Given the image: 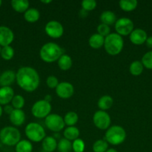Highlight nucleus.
<instances>
[{
    "mask_svg": "<svg viewBox=\"0 0 152 152\" xmlns=\"http://www.w3.org/2000/svg\"><path fill=\"white\" fill-rule=\"evenodd\" d=\"M16 81L18 86L26 92L37 90L40 83V75L34 68L24 66L19 68L16 73Z\"/></svg>",
    "mask_w": 152,
    "mask_h": 152,
    "instance_id": "obj_1",
    "label": "nucleus"
},
{
    "mask_svg": "<svg viewBox=\"0 0 152 152\" xmlns=\"http://www.w3.org/2000/svg\"><path fill=\"white\" fill-rule=\"evenodd\" d=\"M63 54H64L63 49L55 42L46 43L40 50V58L43 62L47 63L56 62Z\"/></svg>",
    "mask_w": 152,
    "mask_h": 152,
    "instance_id": "obj_2",
    "label": "nucleus"
},
{
    "mask_svg": "<svg viewBox=\"0 0 152 152\" xmlns=\"http://www.w3.org/2000/svg\"><path fill=\"white\" fill-rule=\"evenodd\" d=\"M104 48L109 55L116 56L122 52L124 48L123 38L116 33H110L104 38Z\"/></svg>",
    "mask_w": 152,
    "mask_h": 152,
    "instance_id": "obj_3",
    "label": "nucleus"
},
{
    "mask_svg": "<svg viewBox=\"0 0 152 152\" xmlns=\"http://www.w3.org/2000/svg\"><path fill=\"white\" fill-rule=\"evenodd\" d=\"M126 132L120 126H112L107 129L104 139L107 143L113 145H118L123 143L126 139Z\"/></svg>",
    "mask_w": 152,
    "mask_h": 152,
    "instance_id": "obj_4",
    "label": "nucleus"
},
{
    "mask_svg": "<svg viewBox=\"0 0 152 152\" xmlns=\"http://www.w3.org/2000/svg\"><path fill=\"white\" fill-rule=\"evenodd\" d=\"M21 134L16 128L6 126L0 131V140L7 146L16 145L21 140Z\"/></svg>",
    "mask_w": 152,
    "mask_h": 152,
    "instance_id": "obj_5",
    "label": "nucleus"
},
{
    "mask_svg": "<svg viewBox=\"0 0 152 152\" xmlns=\"http://www.w3.org/2000/svg\"><path fill=\"white\" fill-rule=\"evenodd\" d=\"M25 134L28 140L34 142L43 141L46 137L44 128L39 123L34 122L28 123L25 126Z\"/></svg>",
    "mask_w": 152,
    "mask_h": 152,
    "instance_id": "obj_6",
    "label": "nucleus"
},
{
    "mask_svg": "<svg viewBox=\"0 0 152 152\" xmlns=\"http://www.w3.org/2000/svg\"><path fill=\"white\" fill-rule=\"evenodd\" d=\"M52 111V105L50 102H47L45 99H40L37 101L31 108V114L36 118L43 119L51 114Z\"/></svg>",
    "mask_w": 152,
    "mask_h": 152,
    "instance_id": "obj_7",
    "label": "nucleus"
},
{
    "mask_svg": "<svg viewBox=\"0 0 152 152\" xmlns=\"http://www.w3.org/2000/svg\"><path fill=\"white\" fill-rule=\"evenodd\" d=\"M45 124L48 129L55 133H58L66 126L63 118L57 114H50L45 118Z\"/></svg>",
    "mask_w": 152,
    "mask_h": 152,
    "instance_id": "obj_8",
    "label": "nucleus"
},
{
    "mask_svg": "<svg viewBox=\"0 0 152 152\" xmlns=\"http://www.w3.org/2000/svg\"><path fill=\"white\" fill-rule=\"evenodd\" d=\"M134 29V22L129 18H119L115 23V30H116V34L120 35L121 37L130 35Z\"/></svg>",
    "mask_w": 152,
    "mask_h": 152,
    "instance_id": "obj_9",
    "label": "nucleus"
},
{
    "mask_svg": "<svg viewBox=\"0 0 152 152\" xmlns=\"http://www.w3.org/2000/svg\"><path fill=\"white\" fill-rule=\"evenodd\" d=\"M92 121L95 127L101 130H107L110 127L111 118L106 111L98 110L94 114Z\"/></svg>",
    "mask_w": 152,
    "mask_h": 152,
    "instance_id": "obj_10",
    "label": "nucleus"
},
{
    "mask_svg": "<svg viewBox=\"0 0 152 152\" xmlns=\"http://www.w3.org/2000/svg\"><path fill=\"white\" fill-rule=\"evenodd\" d=\"M45 31L49 37L52 39H59L64 32L63 26L61 22L55 20L49 21L45 26Z\"/></svg>",
    "mask_w": 152,
    "mask_h": 152,
    "instance_id": "obj_11",
    "label": "nucleus"
},
{
    "mask_svg": "<svg viewBox=\"0 0 152 152\" xmlns=\"http://www.w3.org/2000/svg\"><path fill=\"white\" fill-rule=\"evenodd\" d=\"M74 86L69 82H61L55 88V93L61 99H69L74 94Z\"/></svg>",
    "mask_w": 152,
    "mask_h": 152,
    "instance_id": "obj_12",
    "label": "nucleus"
},
{
    "mask_svg": "<svg viewBox=\"0 0 152 152\" xmlns=\"http://www.w3.org/2000/svg\"><path fill=\"white\" fill-rule=\"evenodd\" d=\"M14 34L10 28L6 26H0V46L5 47L13 42Z\"/></svg>",
    "mask_w": 152,
    "mask_h": 152,
    "instance_id": "obj_13",
    "label": "nucleus"
},
{
    "mask_svg": "<svg viewBox=\"0 0 152 152\" xmlns=\"http://www.w3.org/2000/svg\"><path fill=\"white\" fill-rule=\"evenodd\" d=\"M147 38V33L142 28H135L130 34V40L136 45H140L145 43Z\"/></svg>",
    "mask_w": 152,
    "mask_h": 152,
    "instance_id": "obj_14",
    "label": "nucleus"
},
{
    "mask_svg": "<svg viewBox=\"0 0 152 152\" xmlns=\"http://www.w3.org/2000/svg\"><path fill=\"white\" fill-rule=\"evenodd\" d=\"M16 80V73L12 70L4 71L0 74V86L1 87H10Z\"/></svg>",
    "mask_w": 152,
    "mask_h": 152,
    "instance_id": "obj_15",
    "label": "nucleus"
},
{
    "mask_svg": "<svg viewBox=\"0 0 152 152\" xmlns=\"http://www.w3.org/2000/svg\"><path fill=\"white\" fill-rule=\"evenodd\" d=\"M9 119L15 126H21L25 121V114L22 109H13L9 115Z\"/></svg>",
    "mask_w": 152,
    "mask_h": 152,
    "instance_id": "obj_16",
    "label": "nucleus"
},
{
    "mask_svg": "<svg viewBox=\"0 0 152 152\" xmlns=\"http://www.w3.org/2000/svg\"><path fill=\"white\" fill-rule=\"evenodd\" d=\"M14 96V91L11 87L0 88V105H8Z\"/></svg>",
    "mask_w": 152,
    "mask_h": 152,
    "instance_id": "obj_17",
    "label": "nucleus"
},
{
    "mask_svg": "<svg viewBox=\"0 0 152 152\" xmlns=\"http://www.w3.org/2000/svg\"><path fill=\"white\" fill-rule=\"evenodd\" d=\"M42 148L44 152H53L58 148L57 140L52 136H48L42 141Z\"/></svg>",
    "mask_w": 152,
    "mask_h": 152,
    "instance_id": "obj_18",
    "label": "nucleus"
},
{
    "mask_svg": "<svg viewBox=\"0 0 152 152\" xmlns=\"http://www.w3.org/2000/svg\"><path fill=\"white\" fill-rule=\"evenodd\" d=\"M100 20L102 24L110 26L116 23L117 21V17L114 12L111 10H104L100 15Z\"/></svg>",
    "mask_w": 152,
    "mask_h": 152,
    "instance_id": "obj_19",
    "label": "nucleus"
},
{
    "mask_svg": "<svg viewBox=\"0 0 152 152\" xmlns=\"http://www.w3.org/2000/svg\"><path fill=\"white\" fill-rule=\"evenodd\" d=\"M113 104V99L112 96H109V95H104V96H101L99 99L98 100V108L101 111H107V110L110 109L112 107Z\"/></svg>",
    "mask_w": 152,
    "mask_h": 152,
    "instance_id": "obj_20",
    "label": "nucleus"
},
{
    "mask_svg": "<svg viewBox=\"0 0 152 152\" xmlns=\"http://www.w3.org/2000/svg\"><path fill=\"white\" fill-rule=\"evenodd\" d=\"M104 38L105 37H102L100 34H94L89 37V45L93 49H99L104 44Z\"/></svg>",
    "mask_w": 152,
    "mask_h": 152,
    "instance_id": "obj_21",
    "label": "nucleus"
},
{
    "mask_svg": "<svg viewBox=\"0 0 152 152\" xmlns=\"http://www.w3.org/2000/svg\"><path fill=\"white\" fill-rule=\"evenodd\" d=\"M12 7L17 13H25L28 9H29V1L27 0H12Z\"/></svg>",
    "mask_w": 152,
    "mask_h": 152,
    "instance_id": "obj_22",
    "label": "nucleus"
},
{
    "mask_svg": "<svg viewBox=\"0 0 152 152\" xmlns=\"http://www.w3.org/2000/svg\"><path fill=\"white\" fill-rule=\"evenodd\" d=\"M58 67L62 71H68L72 68V59L71 56L67 54H63L58 60Z\"/></svg>",
    "mask_w": 152,
    "mask_h": 152,
    "instance_id": "obj_23",
    "label": "nucleus"
},
{
    "mask_svg": "<svg viewBox=\"0 0 152 152\" xmlns=\"http://www.w3.org/2000/svg\"><path fill=\"white\" fill-rule=\"evenodd\" d=\"M80 135V131L75 126H69L63 132L64 138L69 141H74Z\"/></svg>",
    "mask_w": 152,
    "mask_h": 152,
    "instance_id": "obj_24",
    "label": "nucleus"
},
{
    "mask_svg": "<svg viewBox=\"0 0 152 152\" xmlns=\"http://www.w3.org/2000/svg\"><path fill=\"white\" fill-rule=\"evenodd\" d=\"M40 17V11L36 8H29L24 13V18L27 22L30 23L36 22L39 20Z\"/></svg>",
    "mask_w": 152,
    "mask_h": 152,
    "instance_id": "obj_25",
    "label": "nucleus"
},
{
    "mask_svg": "<svg viewBox=\"0 0 152 152\" xmlns=\"http://www.w3.org/2000/svg\"><path fill=\"white\" fill-rule=\"evenodd\" d=\"M119 4L122 10L131 12L137 8L138 5V1L137 0H121L119 2Z\"/></svg>",
    "mask_w": 152,
    "mask_h": 152,
    "instance_id": "obj_26",
    "label": "nucleus"
},
{
    "mask_svg": "<svg viewBox=\"0 0 152 152\" xmlns=\"http://www.w3.org/2000/svg\"><path fill=\"white\" fill-rule=\"evenodd\" d=\"M16 152H32L33 145L31 141L22 140L15 145Z\"/></svg>",
    "mask_w": 152,
    "mask_h": 152,
    "instance_id": "obj_27",
    "label": "nucleus"
},
{
    "mask_svg": "<svg viewBox=\"0 0 152 152\" xmlns=\"http://www.w3.org/2000/svg\"><path fill=\"white\" fill-rule=\"evenodd\" d=\"M64 123L66 126H75V125L78 121V116L77 113L75 111H69L64 116Z\"/></svg>",
    "mask_w": 152,
    "mask_h": 152,
    "instance_id": "obj_28",
    "label": "nucleus"
},
{
    "mask_svg": "<svg viewBox=\"0 0 152 152\" xmlns=\"http://www.w3.org/2000/svg\"><path fill=\"white\" fill-rule=\"evenodd\" d=\"M144 66L142 62L138 60L134 61L129 67V71L133 76H139L142 73Z\"/></svg>",
    "mask_w": 152,
    "mask_h": 152,
    "instance_id": "obj_29",
    "label": "nucleus"
},
{
    "mask_svg": "<svg viewBox=\"0 0 152 152\" xmlns=\"http://www.w3.org/2000/svg\"><path fill=\"white\" fill-rule=\"evenodd\" d=\"M108 149V143L105 140H98L92 145L93 152H106Z\"/></svg>",
    "mask_w": 152,
    "mask_h": 152,
    "instance_id": "obj_30",
    "label": "nucleus"
},
{
    "mask_svg": "<svg viewBox=\"0 0 152 152\" xmlns=\"http://www.w3.org/2000/svg\"><path fill=\"white\" fill-rule=\"evenodd\" d=\"M57 149L58 150L59 152H70L72 150L71 141L68 140L65 138L61 139L59 142H58Z\"/></svg>",
    "mask_w": 152,
    "mask_h": 152,
    "instance_id": "obj_31",
    "label": "nucleus"
},
{
    "mask_svg": "<svg viewBox=\"0 0 152 152\" xmlns=\"http://www.w3.org/2000/svg\"><path fill=\"white\" fill-rule=\"evenodd\" d=\"M0 55L4 60H10L14 56V50L10 45L2 47Z\"/></svg>",
    "mask_w": 152,
    "mask_h": 152,
    "instance_id": "obj_32",
    "label": "nucleus"
},
{
    "mask_svg": "<svg viewBox=\"0 0 152 152\" xmlns=\"http://www.w3.org/2000/svg\"><path fill=\"white\" fill-rule=\"evenodd\" d=\"M11 105L14 109H22L25 105V99L21 95H14L11 101Z\"/></svg>",
    "mask_w": 152,
    "mask_h": 152,
    "instance_id": "obj_33",
    "label": "nucleus"
},
{
    "mask_svg": "<svg viewBox=\"0 0 152 152\" xmlns=\"http://www.w3.org/2000/svg\"><path fill=\"white\" fill-rule=\"evenodd\" d=\"M141 62L145 68L152 70V50H150L143 55Z\"/></svg>",
    "mask_w": 152,
    "mask_h": 152,
    "instance_id": "obj_34",
    "label": "nucleus"
},
{
    "mask_svg": "<svg viewBox=\"0 0 152 152\" xmlns=\"http://www.w3.org/2000/svg\"><path fill=\"white\" fill-rule=\"evenodd\" d=\"M72 147L74 152H83L85 150V143L83 140L77 138L72 142Z\"/></svg>",
    "mask_w": 152,
    "mask_h": 152,
    "instance_id": "obj_35",
    "label": "nucleus"
},
{
    "mask_svg": "<svg viewBox=\"0 0 152 152\" xmlns=\"http://www.w3.org/2000/svg\"><path fill=\"white\" fill-rule=\"evenodd\" d=\"M97 2L95 0H83L81 1V7L83 10L89 12L96 7Z\"/></svg>",
    "mask_w": 152,
    "mask_h": 152,
    "instance_id": "obj_36",
    "label": "nucleus"
},
{
    "mask_svg": "<svg viewBox=\"0 0 152 152\" xmlns=\"http://www.w3.org/2000/svg\"><path fill=\"white\" fill-rule=\"evenodd\" d=\"M97 32L102 37H106L110 34V28L108 25L101 23L97 27Z\"/></svg>",
    "mask_w": 152,
    "mask_h": 152,
    "instance_id": "obj_37",
    "label": "nucleus"
},
{
    "mask_svg": "<svg viewBox=\"0 0 152 152\" xmlns=\"http://www.w3.org/2000/svg\"><path fill=\"white\" fill-rule=\"evenodd\" d=\"M58 84H59V81H58V79L55 76H49L46 79V85H47L49 88L55 89L57 86H58Z\"/></svg>",
    "mask_w": 152,
    "mask_h": 152,
    "instance_id": "obj_38",
    "label": "nucleus"
},
{
    "mask_svg": "<svg viewBox=\"0 0 152 152\" xmlns=\"http://www.w3.org/2000/svg\"><path fill=\"white\" fill-rule=\"evenodd\" d=\"M13 109H14V108H13V106L10 105H6L4 108V112L7 113V114H9V115L11 114V112L13 111Z\"/></svg>",
    "mask_w": 152,
    "mask_h": 152,
    "instance_id": "obj_39",
    "label": "nucleus"
},
{
    "mask_svg": "<svg viewBox=\"0 0 152 152\" xmlns=\"http://www.w3.org/2000/svg\"><path fill=\"white\" fill-rule=\"evenodd\" d=\"M145 45L148 48L152 49V36L148 37L145 41Z\"/></svg>",
    "mask_w": 152,
    "mask_h": 152,
    "instance_id": "obj_40",
    "label": "nucleus"
},
{
    "mask_svg": "<svg viewBox=\"0 0 152 152\" xmlns=\"http://www.w3.org/2000/svg\"><path fill=\"white\" fill-rule=\"evenodd\" d=\"M79 15H80V17L85 18L88 15V12L86 11V10H83V9H81V10H80V12H79Z\"/></svg>",
    "mask_w": 152,
    "mask_h": 152,
    "instance_id": "obj_41",
    "label": "nucleus"
},
{
    "mask_svg": "<svg viewBox=\"0 0 152 152\" xmlns=\"http://www.w3.org/2000/svg\"><path fill=\"white\" fill-rule=\"evenodd\" d=\"M45 99V100L47 101V102H50L51 101H52V96H51L50 94H47L46 96H45L44 99Z\"/></svg>",
    "mask_w": 152,
    "mask_h": 152,
    "instance_id": "obj_42",
    "label": "nucleus"
},
{
    "mask_svg": "<svg viewBox=\"0 0 152 152\" xmlns=\"http://www.w3.org/2000/svg\"><path fill=\"white\" fill-rule=\"evenodd\" d=\"M52 1V0H46H46H41L42 3H43V4H49V3H51Z\"/></svg>",
    "mask_w": 152,
    "mask_h": 152,
    "instance_id": "obj_43",
    "label": "nucleus"
},
{
    "mask_svg": "<svg viewBox=\"0 0 152 152\" xmlns=\"http://www.w3.org/2000/svg\"><path fill=\"white\" fill-rule=\"evenodd\" d=\"M106 152H118V151L115 149V148H108Z\"/></svg>",
    "mask_w": 152,
    "mask_h": 152,
    "instance_id": "obj_44",
    "label": "nucleus"
},
{
    "mask_svg": "<svg viewBox=\"0 0 152 152\" xmlns=\"http://www.w3.org/2000/svg\"><path fill=\"white\" fill-rule=\"evenodd\" d=\"M2 113H3V108H1V105H0V117H1V115H2Z\"/></svg>",
    "mask_w": 152,
    "mask_h": 152,
    "instance_id": "obj_45",
    "label": "nucleus"
},
{
    "mask_svg": "<svg viewBox=\"0 0 152 152\" xmlns=\"http://www.w3.org/2000/svg\"><path fill=\"white\" fill-rule=\"evenodd\" d=\"M1 4H2V1H1V0H0V7H1Z\"/></svg>",
    "mask_w": 152,
    "mask_h": 152,
    "instance_id": "obj_46",
    "label": "nucleus"
},
{
    "mask_svg": "<svg viewBox=\"0 0 152 152\" xmlns=\"http://www.w3.org/2000/svg\"><path fill=\"white\" fill-rule=\"evenodd\" d=\"M1 46H0V53H1Z\"/></svg>",
    "mask_w": 152,
    "mask_h": 152,
    "instance_id": "obj_47",
    "label": "nucleus"
}]
</instances>
